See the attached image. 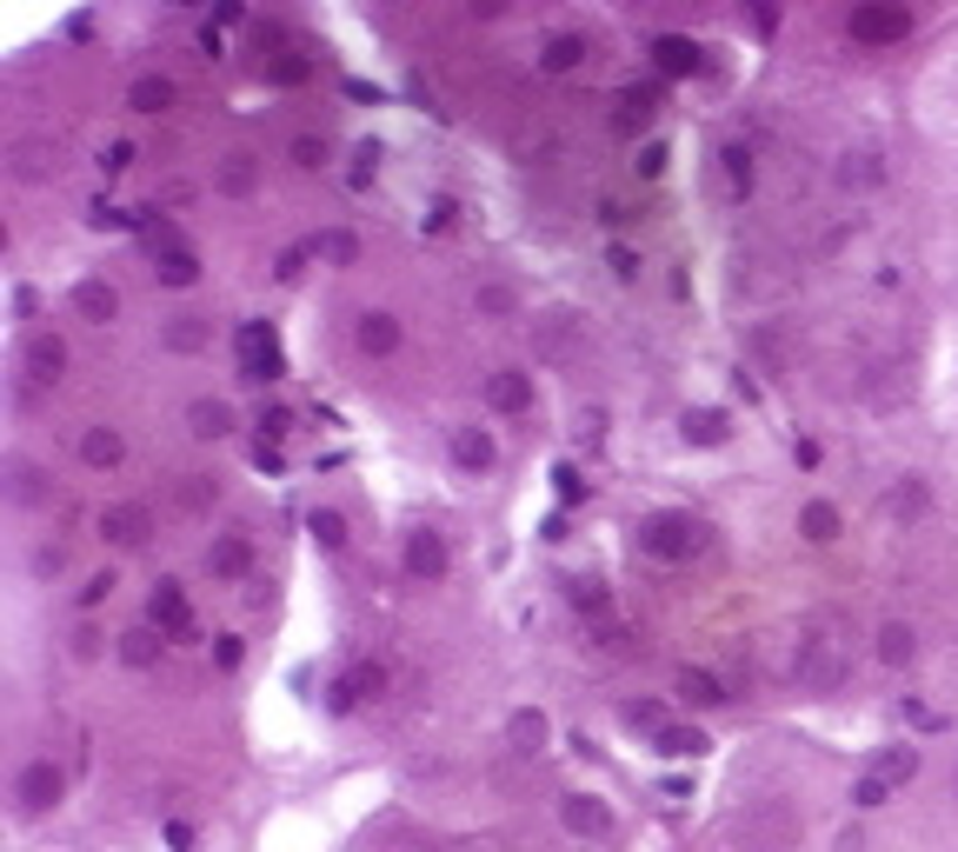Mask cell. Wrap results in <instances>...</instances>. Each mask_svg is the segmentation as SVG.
Returning <instances> with one entry per match:
<instances>
[{
	"instance_id": "2e32d148",
	"label": "cell",
	"mask_w": 958,
	"mask_h": 852,
	"mask_svg": "<svg viewBox=\"0 0 958 852\" xmlns=\"http://www.w3.org/2000/svg\"><path fill=\"white\" fill-rule=\"evenodd\" d=\"M246 566H253V540H246V533H220V540L207 546V573H213V579H240Z\"/></svg>"
},
{
	"instance_id": "7c38bea8",
	"label": "cell",
	"mask_w": 958,
	"mask_h": 852,
	"mask_svg": "<svg viewBox=\"0 0 958 852\" xmlns=\"http://www.w3.org/2000/svg\"><path fill=\"white\" fill-rule=\"evenodd\" d=\"M559 819H566V832H579V839H605V832H613V806H605L599 793H566V799H559Z\"/></svg>"
},
{
	"instance_id": "11a10c76",
	"label": "cell",
	"mask_w": 958,
	"mask_h": 852,
	"mask_svg": "<svg viewBox=\"0 0 958 852\" xmlns=\"http://www.w3.org/2000/svg\"><path fill=\"white\" fill-rule=\"evenodd\" d=\"M94 227H127V214H120V207H107V200H94Z\"/></svg>"
},
{
	"instance_id": "e0dca14e",
	"label": "cell",
	"mask_w": 958,
	"mask_h": 852,
	"mask_svg": "<svg viewBox=\"0 0 958 852\" xmlns=\"http://www.w3.org/2000/svg\"><path fill=\"white\" fill-rule=\"evenodd\" d=\"M447 453H453V467L486 473V467H493V434H480V426H453V434H447Z\"/></svg>"
},
{
	"instance_id": "83f0119b",
	"label": "cell",
	"mask_w": 958,
	"mask_h": 852,
	"mask_svg": "<svg viewBox=\"0 0 958 852\" xmlns=\"http://www.w3.org/2000/svg\"><path fill=\"white\" fill-rule=\"evenodd\" d=\"M679 434H685V447H719V440H726V413L692 406V413L679 419Z\"/></svg>"
},
{
	"instance_id": "9c48e42d",
	"label": "cell",
	"mask_w": 958,
	"mask_h": 852,
	"mask_svg": "<svg viewBox=\"0 0 958 852\" xmlns=\"http://www.w3.org/2000/svg\"><path fill=\"white\" fill-rule=\"evenodd\" d=\"M380 687H386V666L360 659V666H346V672L333 679V693H326V706H333V713H354L360 700H380Z\"/></svg>"
},
{
	"instance_id": "f35d334b",
	"label": "cell",
	"mask_w": 958,
	"mask_h": 852,
	"mask_svg": "<svg viewBox=\"0 0 958 852\" xmlns=\"http://www.w3.org/2000/svg\"><path fill=\"white\" fill-rule=\"evenodd\" d=\"M719 166H726V187H732V194H746V187H752V153H746V147H726V153H719Z\"/></svg>"
},
{
	"instance_id": "ffe728a7",
	"label": "cell",
	"mask_w": 958,
	"mask_h": 852,
	"mask_svg": "<svg viewBox=\"0 0 958 852\" xmlns=\"http://www.w3.org/2000/svg\"><path fill=\"white\" fill-rule=\"evenodd\" d=\"M354 339H360V354H373V360H386V354L400 347V320H393V313H360V326H354Z\"/></svg>"
},
{
	"instance_id": "1f68e13d",
	"label": "cell",
	"mask_w": 958,
	"mask_h": 852,
	"mask_svg": "<svg viewBox=\"0 0 958 852\" xmlns=\"http://www.w3.org/2000/svg\"><path fill=\"white\" fill-rule=\"evenodd\" d=\"M912 653H919V633H912L905 620H886V626H879V659H886V666H912Z\"/></svg>"
},
{
	"instance_id": "4316f807",
	"label": "cell",
	"mask_w": 958,
	"mask_h": 852,
	"mask_svg": "<svg viewBox=\"0 0 958 852\" xmlns=\"http://www.w3.org/2000/svg\"><path fill=\"white\" fill-rule=\"evenodd\" d=\"M120 453H127V440L114 434V426H86L80 434V460L86 467H120Z\"/></svg>"
},
{
	"instance_id": "30bf717a",
	"label": "cell",
	"mask_w": 958,
	"mask_h": 852,
	"mask_svg": "<svg viewBox=\"0 0 958 852\" xmlns=\"http://www.w3.org/2000/svg\"><path fill=\"white\" fill-rule=\"evenodd\" d=\"M21 373L34 380V387H47V380H60L67 373V339L60 333H27V347H21Z\"/></svg>"
},
{
	"instance_id": "44dd1931",
	"label": "cell",
	"mask_w": 958,
	"mask_h": 852,
	"mask_svg": "<svg viewBox=\"0 0 958 852\" xmlns=\"http://www.w3.org/2000/svg\"><path fill=\"white\" fill-rule=\"evenodd\" d=\"M653 114H659V94H653V88H626V94L613 101V127H620V134L653 127Z\"/></svg>"
},
{
	"instance_id": "8fae6325",
	"label": "cell",
	"mask_w": 958,
	"mask_h": 852,
	"mask_svg": "<svg viewBox=\"0 0 958 852\" xmlns=\"http://www.w3.org/2000/svg\"><path fill=\"white\" fill-rule=\"evenodd\" d=\"M147 626H160L166 640L194 633V607H187V592L173 586V579H160V586H153V600H147Z\"/></svg>"
},
{
	"instance_id": "c3c4849f",
	"label": "cell",
	"mask_w": 958,
	"mask_h": 852,
	"mask_svg": "<svg viewBox=\"0 0 958 852\" xmlns=\"http://www.w3.org/2000/svg\"><path fill=\"white\" fill-rule=\"evenodd\" d=\"M240 653H246V640H233V633H227V640H213V659H220V666H227V672H233V666H240Z\"/></svg>"
},
{
	"instance_id": "b9f144b4",
	"label": "cell",
	"mask_w": 958,
	"mask_h": 852,
	"mask_svg": "<svg viewBox=\"0 0 958 852\" xmlns=\"http://www.w3.org/2000/svg\"><path fill=\"white\" fill-rule=\"evenodd\" d=\"M220 499V480H181V506L187 514H200V506H213Z\"/></svg>"
},
{
	"instance_id": "74e56055",
	"label": "cell",
	"mask_w": 958,
	"mask_h": 852,
	"mask_svg": "<svg viewBox=\"0 0 958 852\" xmlns=\"http://www.w3.org/2000/svg\"><path fill=\"white\" fill-rule=\"evenodd\" d=\"M166 347L173 354H200L207 347V320H166Z\"/></svg>"
},
{
	"instance_id": "7dc6e473",
	"label": "cell",
	"mask_w": 958,
	"mask_h": 852,
	"mask_svg": "<svg viewBox=\"0 0 958 852\" xmlns=\"http://www.w3.org/2000/svg\"><path fill=\"white\" fill-rule=\"evenodd\" d=\"M107 592H114V573H94V579H86V592H80V607H101Z\"/></svg>"
},
{
	"instance_id": "cb8c5ba5",
	"label": "cell",
	"mask_w": 958,
	"mask_h": 852,
	"mask_svg": "<svg viewBox=\"0 0 958 852\" xmlns=\"http://www.w3.org/2000/svg\"><path fill=\"white\" fill-rule=\"evenodd\" d=\"M653 60H659V73H672V80H679V73H700V47H692L685 34H659V41H653Z\"/></svg>"
},
{
	"instance_id": "6f0895ef",
	"label": "cell",
	"mask_w": 958,
	"mask_h": 852,
	"mask_svg": "<svg viewBox=\"0 0 958 852\" xmlns=\"http://www.w3.org/2000/svg\"><path fill=\"white\" fill-rule=\"evenodd\" d=\"M60 560H67L60 546H41V553H34V566H41V573H60Z\"/></svg>"
},
{
	"instance_id": "5bb4252c",
	"label": "cell",
	"mask_w": 958,
	"mask_h": 852,
	"mask_svg": "<svg viewBox=\"0 0 958 852\" xmlns=\"http://www.w3.org/2000/svg\"><path fill=\"white\" fill-rule=\"evenodd\" d=\"M447 560H453V553H447V540L432 533V527H419V533L406 540V573H413V579H447Z\"/></svg>"
},
{
	"instance_id": "d590c367",
	"label": "cell",
	"mask_w": 958,
	"mask_h": 852,
	"mask_svg": "<svg viewBox=\"0 0 958 852\" xmlns=\"http://www.w3.org/2000/svg\"><path fill=\"white\" fill-rule=\"evenodd\" d=\"M659 752H666V759H700V752H706V733H700V726H666V733H659Z\"/></svg>"
},
{
	"instance_id": "ab89813d",
	"label": "cell",
	"mask_w": 958,
	"mask_h": 852,
	"mask_svg": "<svg viewBox=\"0 0 958 852\" xmlns=\"http://www.w3.org/2000/svg\"><path fill=\"white\" fill-rule=\"evenodd\" d=\"M313 253H320V261H354L360 240L346 233V227H333V233H320V240H313Z\"/></svg>"
},
{
	"instance_id": "836d02e7",
	"label": "cell",
	"mask_w": 958,
	"mask_h": 852,
	"mask_svg": "<svg viewBox=\"0 0 958 852\" xmlns=\"http://www.w3.org/2000/svg\"><path fill=\"white\" fill-rule=\"evenodd\" d=\"M160 653H166V633H160V626H134V633L120 640V659H127V666H153Z\"/></svg>"
},
{
	"instance_id": "f5cc1de1",
	"label": "cell",
	"mask_w": 958,
	"mask_h": 852,
	"mask_svg": "<svg viewBox=\"0 0 958 852\" xmlns=\"http://www.w3.org/2000/svg\"><path fill=\"white\" fill-rule=\"evenodd\" d=\"M127 160H134V147L120 140V147H107V160H101V166H107V174H127Z\"/></svg>"
},
{
	"instance_id": "5b68a950",
	"label": "cell",
	"mask_w": 958,
	"mask_h": 852,
	"mask_svg": "<svg viewBox=\"0 0 958 852\" xmlns=\"http://www.w3.org/2000/svg\"><path fill=\"white\" fill-rule=\"evenodd\" d=\"M153 280H160V287H194V280H200V253H194L181 233H173V227L153 233Z\"/></svg>"
},
{
	"instance_id": "e575fe53",
	"label": "cell",
	"mask_w": 958,
	"mask_h": 852,
	"mask_svg": "<svg viewBox=\"0 0 958 852\" xmlns=\"http://www.w3.org/2000/svg\"><path fill=\"white\" fill-rule=\"evenodd\" d=\"M579 60H586V41H579V34H553V41H546V54H540V67H546V73H573Z\"/></svg>"
},
{
	"instance_id": "f1b7e54d",
	"label": "cell",
	"mask_w": 958,
	"mask_h": 852,
	"mask_svg": "<svg viewBox=\"0 0 958 852\" xmlns=\"http://www.w3.org/2000/svg\"><path fill=\"white\" fill-rule=\"evenodd\" d=\"M799 533H806L812 546H832V540H839V506L806 499V506H799Z\"/></svg>"
},
{
	"instance_id": "ac0fdd59",
	"label": "cell",
	"mask_w": 958,
	"mask_h": 852,
	"mask_svg": "<svg viewBox=\"0 0 958 852\" xmlns=\"http://www.w3.org/2000/svg\"><path fill=\"white\" fill-rule=\"evenodd\" d=\"M486 406H493V413H527V406H533V380L512 373V367L493 373V380H486Z\"/></svg>"
},
{
	"instance_id": "9f6ffc18",
	"label": "cell",
	"mask_w": 958,
	"mask_h": 852,
	"mask_svg": "<svg viewBox=\"0 0 958 852\" xmlns=\"http://www.w3.org/2000/svg\"><path fill=\"white\" fill-rule=\"evenodd\" d=\"M559 493H566V499H586V486H579V473H573V467H559Z\"/></svg>"
},
{
	"instance_id": "8992f818",
	"label": "cell",
	"mask_w": 958,
	"mask_h": 852,
	"mask_svg": "<svg viewBox=\"0 0 958 852\" xmlns=\"http://www.w3.org/2000/svg\"><path fill=\"white\" fill-rule=\"evenodd\" d=\"M852 41L865 47H886V41H905L912 34V8H892V0H873V8H852Z\"/></svg>"
},
{
	"instance_id": "52a82bcc",
	"label": "cell",
	"mask_w": 958,
	"mask_h": 852,
	"mask_svg": "<svg viewBox=\"0 0 958 852\" xmlns=\"http://www.w3.org/2000/svg\"><path fill=\"white\" fill-rule=\"evenodd\" d=\"M101 540L107 546H147L153 540V514L140 499H114V506H101Z\"/></svg>"
},
{
	"instance_id": "60d3db41",
	"label": "cell",
	"mask_w": 958,
	"mask_h": 852,
	"mask_svg": "<svg viewBox=\"0 0 958 852\" xmlns=\"http://www.w3.org/2000/svg\"><path fill=\"white\" fill-rule=\"evenodd\" d=\"M626 726H633V733H653V739H659V733H666V713H659L653 700H633V706H626Z\"/></svg>"
},
{
	"instance_id": "681fc988",
	"label": "cell",
	"mask_w": 958,
	"mask_h": 852,
	"mask_svg": "<svg viewBox=\"0 0 958 852\" xmlns=\"http://www.w3.org/2000/svg\"><path fill=\"white\" fill-rule=\"evenodd\" d=\"M886 793H892V786H879V780H873V773H865V780H858V793H852V799H858V806H886Z\"/></svg>"
},
{
	"instance_id": "f546056e",
	"label": "cell",
	"mask_w": 958,
	"mask_h": 852,
	"mask_svg": "<svg viewBox=\"0 0 958 852\" xmlns=\"http://www.w3.org/2000/svg\"><path fill=\"white\" fill-rule=\"evenodd\" d=\"M506 739H512L519 752H540V746H546V713H540V706H519V713L506 719Z\"/></svg>"
},
{
	"instance_id": "d6986e66",
	"label": "cell",
	"mask_w": 958,
	"mask_h": 852,
	"mask_svg": "<svg viewBox=\"0 0 958 852\" xmlns=\"http://www.w3.org/2000/svg\"><path fill=\"white\" fill-rule=\"evenodd\" d=\"M73 313L94 320V326H107V320L120 313V293H114L107 280H80V287H73Z\"/></svg>"
},
{
	"instance_id": "816d5d0a",
	"label": "cell",
	"mask_w": 958,
	"mask_h": 852,
	"mask_svg": "<svg viewBox=\"0 0 958 852\" xmlns=\"http://www.w3.org/2000/svg\"><path fill=\"white\" fill-rule=\"evenodd\" d=\"M293 160H300V166H320V140H313V134H300V140H293Z\"/></svg>"
},
{
	"instance_id": "6da1fadb",
	"label": "cell",
	"mask_w": 958,
	"mask_h": 852,
	"mask_svg": "<svg viewBox=\"0 0 958 852\" xmlns=\"http://www.w3.org/2000/svg\"><path fill=\"white\" fill-rule=\"evenodd\" d=\"M852 672V626L839 613H812L799 620V646H793V679L806 693H839Z\"/></svg>"
},
{
	"instance_id": "4fadbf2b",
	"label": "cell",
	"mask_w": 958,
	"mask_h": 852,
	"mask_svg": "<svg viewBox=\"0 0 958 852\" xmlns=\"http://www.w3.org/2000/svg\"><path fill=\"white\" fill-rule=\"evenodd\" d=\"M8 166H14V181H47V174H60V140H14L8 147Z\"/></svg>"
},
{
	"instance_id": "8d00e7d4",
	"label": "cell",
	"mask_w": 958,
	"mask_h": 852,
	"mask_svg": "<svg viewBox=\"0 0 958 852\" xmlns=\"http://www.w3.org/2000/svg\"><path fill=\"white\" fill-rule=\"evenodd\" d=\"M307 533H313L326 553H339V546H346V520L333 514V506H313V514H307Z\"/></svg>"
},
{
	"instance_id": "d6a6232c",
	"label": "cell",
	"mask_w": 958,
	"mask_h": 852,
	"mask_svg": "<svg viewBox=\"0 0 958 852\" xmlns=\"http://www.w3.org/2000/svg\"><path fill=\"white\" fill-rule=\"evenodd\" d=\"M127 101H134V114H166V107H173V80H160V73H140Z\"/></svg>"
},
{
	"instance_id": "bcb514c9",
	"label": "cell",
	"mask_w": 958,
	"mask_h": 852,
	"mask_svg": "<svg viewBox=\"0 0 958 852\" xmlns=\"http://www.w3.org/2000/svg\"><path fill=\"white\" fill-rule=\"evenodd\" d=\"M14 499H41V473L27 460H14Z\"/></svg>"
},
{
	"instance_id": "7402d4cb",
	"label": "cell",
	"mask_w": 958,
	"mask_h": 852,
	"mask_svg": "<svg viewBox=\"0 0 958 852\" xmlns=\"http://www.w3.org/2000/svg\"><path fill=\"white\" fill-rule=\"evenodd\" d=\"M213 181H220V194H227V200H246V194L259 187V160H253V153H227Z\"/></svg>"
},
{
	"instance_id": "ee69618b",
	"label": "cell",
	"mask_w": 958,
	"mask_h": 852,
	"mask_svg": "<svg viewBox=\"0 0 958 852\" xmlns=\"http://www.w3.org/2000/svg\"><path fill=\"white\" fill-rule=\"evenodd\" d=\"M480 313H512V287L506 280H486L480 287Z\"/></svg>"
},
{
	"instance_id": "7bdbcfd3",
	"label": "cell",
	"mask_w": 958,
	"mask_h": 852,
	"mask_svg": "<svg viewBox=\"0 0 958 852\" xmlns=\"http://www.w3.org/2000/svg\"><path fill=\"white\" fill-rule=\"evenodd\" d=\"M566 600H573L579 613H599V607H605V586H599V579H573V586H566Z\"/></svg>"
},
{
	"instance_id": "db71d44e",
	"label": "cell",
	"mask_w": 958,
	"mask_h": 852,
	"mask_svg": "<svg viewBox=\"0 0 958 852\" xmlns=\"http://www.w3.org/2000/svg\"><path fill=\"white\" fill-rule=\"evenodd\" d=\"M613 274H620V280H633V274H639V261H633V246H613Z\"/></svg>"
},
{
	"instance_id": "d4e9b609",
	"label": "cell",
	"mask_w": 958,
	"mask_h": 852,
	"mask_svg": "<svg viewBox=\"0 0 958 852\" xmlns=\"http://www.w3.org/2000/svg\"><path fill=\"white\" fill-rule=\"evenodd\" d=\"M879 786H905L912 773H919V752L912 746H886V752H873V765H865Z\"/></svg>"
},
{
	"instance_id": "f6af8a7d",
	"label": "cell",
	"mask_w": 958,
	"mask_h": 852,
	"mask_svg": "<svg viewBox=\"0 0 958 852\" xmlns=\"http://www.w3.org/2000/svg\"><path fill=\"white\" fill-rule=\"evenodd\" d=\"M307 253H313V246H287L280 261H274V280H300V267H307Z\"/></svg>"
},
{
	"instance_id": "9a60e30c",
	"label": "cell",
	"mask_w": 958,
	"mask_h": 852,
	"mask_svg": "<svg viewBox=\"0 0 958 852\" xmlns=\"http://www.w3.org/2000/svg\"><path fill=\"white\" fill-rule=\"evenodd\" d=\"M886 181V160L873 153V147H852V153H839V187L845 194H873Z\"/></svg>"
},
{
	"instance_id": "4dcf8cb0",
	"label": "cell",
	"mask_w": 958,
	"mask_h": 852,
	"mask_svg": "<svg viewBox=\"0 0 958 852\" xmlns=\"http://www.w3.org/2000/svg\"><path fill=\"white\" fill-rule=\"evenodd\" d=\"M679 700H692V706H726V687H719L706 666H685L679 672Z\"/></svg>"
},
{
	"instance_id": "f907efd6",
	"label": "cell",
	"mask_w": 958,
	"mask_h": 852,
	"mask_svg": "<svg viewBox=\"0 0 958 852\" xmlns=\"http://www.w3.org/2000/svg\"><path fill=\"white\" fill-rule=\"evenodd\" d=\"M639 174H646V181L666 174V147H646V153H639Z\"/></svg>"
},
{
	"instance_id": "277c9868",
	"label": "cell",
	"mask_w": 958,
	"mask_h": 852,
	"mask_svg": "<svg viewBox=\"0 0 958 852\" xmlns=\"http://www.w3.org/2000/svg\"><path fill=\"white\" fill-rule=\"evenodd\" d=\"M60 793H67V780H60V765H54V759H27V765H21V780H14V806H21V819H47V813L60 806Z\"/></svg>"
},
{
	"instance_id": "484cf974",
	"label": "cell",
	"mask_w": 958,
	"mask_h": 852,
	"mask_svg": "<svg viewBox=\"0 0 958 852\" xmlns=\"http://www.w3.org/2000/svg\"><path fill=\"white\" fill-rule=\"evenodd\" d=\"M925 506H932V493H925V480H919V473L892 480V493H886V514H892V520H919Z\"/></svg>"
},
{
	"instance_id": "603a6c76",
	"label": "cell",
	"mask_w": 958,
	"mask_h": 852,
	"mask_svg": "<svg viewBox=\"0 0 958 852\" xmlns=\"http://www.w3.org/2000/svg\"><path fill=\"white\" fill-rule=\"evenodd\" d=\"M187 426H194V440H227L233 434V406L227 400H194L187 406Z\"/></svg>"
},
{
	"instance_id": "ba28073f",
	"label": "cell",
	"mask_w": 958,
	"mask_h": 852,
	"mask_svg": "<svg viewBox=\"0 0 958 852\" xmlns=\"http://www.w3.org/2000/svg\"><path fill=\"white\" fill-rule=\"evenodd\" d=\"M233 347H240V367H246V380H267V373H280V339H274V326H267V320H246V326L233 333Z\"/></svg>"
},
{
	"instance_id": "3957f363",
	"label": "cell",
	"mask_w": 958,
	"mask_h": 852,
	"mask_svg": "<svg viewBox=\"0 0 958 852\" xmlns=\"http://www.w3.org/2000/svg\"><path fill=\"white\" fill-rule=\"evenodd\" d=\"M739 839H746V852H793V839H799V813H793L786 799L746 806V813L726 826V845H739Z\"/></svg>"
},
{
	"instance_id": "7a4b0ae2",
	"label": "cell",
	"mask_w": 958,
	"mask_h": 852,
	"mask_svg": "<svg viewBox=\"0 0 958 852\" xmlns=\"http://www.w3.org/2000/svg\"><path fill=\"white\" fill-rule=\"evenodd\" d=\"M633 540H639V553L646 560H666V566H679V560H692V553H706V520H692V514H646L639 527H633Z\"/></svg>"
}]
</instances>
